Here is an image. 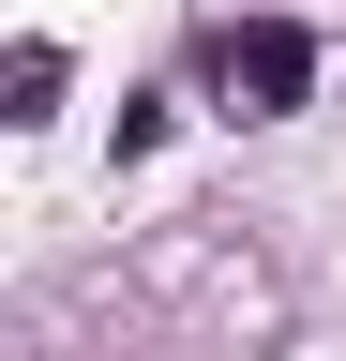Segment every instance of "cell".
<instances>
[{
  "instance_id": "cell-1",
  "label": "cell",
  "mask_w": 346,
  "mask_h": 361,
  "mask_svg": "<svg viewBox=\"0 0 346 361\" xmlns=\"http://www.w3.org/2000/svg\"><path fill=\"white\" fill-rule=\"evenodd\" d=\"M211 90H226V121H286L301 90H316V30H286V16H241L226 45H211Z\"/></svg>"
},
{
  "instance_id": "cell-2",
  "label": "cell",
  "mask_w": 346,
  "mask_h": 361,
  "mask_svg": "<svg viewBox=\"0 0 346 361\" xmlns=\"http://www.w3.org/2000/svg\"><path fill=\"white\" fill-rule=\"evenodd\" d=\"M0 90H16V106H0V121H46V106H61V90H75V61H61V45H46V30H30V45H16V61H0Z\"/></svg>"
}]
</instances>
